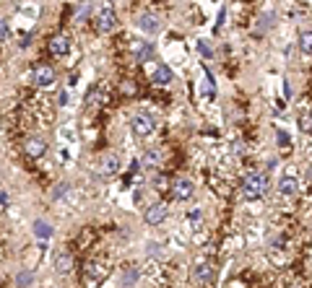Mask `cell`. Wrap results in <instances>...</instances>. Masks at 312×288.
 I'll list each match as a JSON object with an SVG mask.
<instances>
[{
  "instance_id": "cell-1",
  "label": "cell",
  "mask_w": 312,
  "mask_h": 288,
  "mask_svg": "<svg viewBox=\"0 0 312 288\" xmlns=\"http://www.w3.org/2000/svg\"><path fill=\"white\" fill-rule=\"evenodd\" d=\"M268 187H271L268 174L255 171V174L245 177V182H242V198H245V200H258V198H263V195L268 192Z\"/></svg>"
},
{
  "instance_id": "cell-2",
  "label": "cell",
  "mask_w": 312,
  "mask_h": 288,
  "mask_svg": "<svg viewBox=\"0 0 312 288\" xmlns=\"http://www.w3.org/2000/svg\"><path fill=\"white\" fill-rule=\"evenodd\" d=\"M114 29H117V13H114V8L107 3L97 16V31L99 34H112Z\"/></svg>"
},
{
  "instance_id": "cell-3",
  "label": "cell",
  "mask_w": 312,
  "mask_h": 288,
  "mask_svg": "<svg viewBox=\"0 0 312 288\" xmlns=\"http://www.w3.org/2000/svg\"><path fill=\"white\" fill-rule=\"evenodd\" d=\"M130 128H133V135H135V138H148V135L154 133L156 122L148 117V114H135V117L130 120Z\"/></svg>"
},
{
  "instance_id": "cell-4",
  "label": "cell",
  "mask_w": 312,
  "mask_h": 288,
  "mask_svg": "<svg viewBox=\"0 0 312 288\" xmlns=\"http://www.w3.org/2000/svg\"><path fill=\"white\" fill-rule=\"evenodd\" d=\"M31 83L39 86V88H50L55 83V71L50 65H37L31 71Z\"/></svg>"
},
{
  "instance_id": "cell-5",
  "label": "cell",
  "mask_w": 312,
  "mask_h": 288,
  "mask_svg": "<svg viewBox=\"0 0 312 288\" xmlns=\"http://www.w3.org/2000/svg\"><path fill=\"white\" fill-rule=\"evenodd\" d=\"M193 192H195L193 179H188V177H177L175 182H172V198H175V200H190V198H193Z\"/></svg>"
},
{
  "instance_id": "cell-6",
  "label": "cell",
  "mask_w": 312,
  "mask_h": 288,
  "mask_svg": "<svg viewBox=\"0 0 312 288\" xmlns=\"http://www.w3.org/2000/svg\"><path fill=\"white\" fill-rule=\"evenodd\" d=\"M135 24H138V29H141L143 34H151V37L161 31V18H159L156 13H143L141 18L135 21Z\"/></svg>"
},
{
  "instance_id": "cell-7",
  "label": "cell",
  "mask_w": 312,
  "mask_h": 288,
  "mask_svg": "<svg viewBox=\"0 0 312 288\" xmlns=\"http://www.w3.org/2000/svg\"><path fill=\"white\" fill-rule=\"evenodd\" d=\"M164 218H167V205L164 203H154L151 208L146 211V223L148 226H159Z\"/></svg>"
},
{
  "instance_id": "cell-8",
  "label": "cell",
  "mask_w": 312,
  "mask_h": 288,
  "mask_svg": "<svg viewBox=\"0 0 312 288\" xmlns=\"http://www.w3.org/2000/svg\"><path fill=\"white\" fill-rule=\"evenodd\" d=\"M52 262H55V270L60 275H68L73 270V257L68 255V252H57V255L52 257Z\"/></svg>"
},
{
  "instance_id": "cell-9",
  "label": "cell",
  "mask_w": 312,
  "mask_h": 288,
  "mask_svg": "<svg viewBox=\"0 0 312 288\" xmlns=\"http://www.w3.org/2000/svg\"><path fill=\"white\" fill-rule=\"evenodd\" d=\"M50 52L55 57H65L68 52H71V42H68L65 37H52L50 39Z\"/></svg>"
},
{
  "instance_id": "cell-10",
  "label": "cell",
  "mask_w": 312,
  "mask_h": 288,
  "mask_svg": "<svg viewBox=\"0 0 312 288\" xmlns=\"http://www.w3.org/2000/svg\"><path fill=\"white\" fill-rule=\"evenodd\" d=\"M279 192L284 195V198H294V195L299 192V182H297V177H284V179L279 182Z\"/></svg>"
},
{
  "instance_id": "cell-11",
  "label": "cell",
  "mask_w": 312,
  "mask_h": 288,
  "mask_svg": "<svg viewBox=\"0 0 312 288\" xmlns=\"http://www.w3.org/2000/svg\"><path fill=\"white\" fill-rule=\"evenodd\" d=\"M193 278L195 283H208L213 278V268L208 262H201V265H195V270H193Z\"/></svg>"
},
{
  "instance_id": "cell-12",
  "label": "cell",
  "mask_w": 312,
  "mask_h": 288,
  "mask_svg": "<svg viewBox=\"0 0 312 288\" xmlns=\"http://www.w3.org/2000/svg\"><path fill=\"white\" fill-rule=\"evenodd\" d=\"M133 55H135L138 63H143V60H148V57L154 55V50H151V44H148V42L135 39V42H133Z\"/></svg>"
},
{
  "instance_id": "cell-13",
  "label": "cell",
  "mask_w": 312,
  "mask_h": 288,
  "mask_svg": "<svg viewBox=\"0 0 312 288\" xmlns=\"http://www.w3.org/2000/svg\"><path fill=\"white\" fill-rule=\"evenodd\" d=\"M44 151H47V145H44L42 138H29V141H26V153L31 158H39Z\"/></svg>"
},
{
  "instance_id": "cell-14",
  "label": "cell",
  "mask_w": 312,
  "mask_h": 288,
  "mask_svg": "<svg viewBox=\"0 0 312 288\" xmlns=\"http://www.w3.org/2000/svg\"><path fill=\"white\" fill-rule=\"evenodd\" d=\"M151 80H154V83H159V86L172 83V71H169V65H156V71H154Z\"/></svg>"
},
{
  "instance_id": "cell-15",
  "label": "cell",
  "mask_w": 312,
  "mask_h": 288,
  "mask_svg": "<svg viewBox=\"0 0 312 288\" xmlns=\"http://www.w3.org/2000/svg\"><path fill=\"white\" fill-rule=\"evenodd\" d=\"M161 164V153L156 151V148H148V151L143 153V158H141V166H146V169H156Z\"/></svg>"
},
{
  "instance_id": "cell-16",
  "label": "cell",
  "mask_w": 312,
  "mask_h": 288,
  "mask_svg": "<svg viewBox=\"0 0 312 288\" xmlns=\"http://www.w3.org/2000/svg\"><path fill=\"white\" fill-rule=\"evenodd\" d=\"M120 169V158H117V153H107L102 158V171L104 174H114V171Z\"/></svg>"
},
{
  "instance_id": "cell-17",
  "label": "cell",
  "mask_w": 312,
  "mask_h": 288,
  "mask_svg": "<svg viewBox=\"0 0 312 288\" xmlns=\"http://www.w3.org/2000/svg\"><path fill=\"white\" fill-rule=\"evenodd\" d=\"M34 234H37L39 239H50V236L55 234V228H52L47 221H42V218H37V221H34Z\"/></svg>"
},
{
  "instance_id": "cell-18",
  "label": "cell",
  "mask_w": 312,
  "mask_h": 288,
  "mask_svg": "<svg viewBox=\"0 0 312 288\" xmlns=\"http://www.w3.org/2000/svg\"><path fill=\"white\" fill-rule=\"evenodd\" d=\"M299 50H302L305 55H312V31L299 34Z\"/></svg>"
},
{
  "instance_id": "cell-19",
  "label": "cell",
  "mask_w": 312,
  "mask_h": 288,
  "mask_svg": "<svg viewBox=\"0 0 312 288\" xmlns=\"http://www.w3.org/2000/svg\"><path fill=\"white\" fill-rule=\"evenodd\" d=\"M135 281H138V270H133V268H130V270H125V275H122V283H125V286H133Z\"/></svg>"
},
{
  "instance_id": "cell-20",
  "label": "cell",
  "mask_w": 312,
  "mask_h": 288,
  "mask_svg": "<svg viewBox=\"0 0 312 288\" xmlns=\"http://www.w3.org/2000/svg\"><path fill=\"white\" fill-rule=\"evenodd\" d=\"M8 34H10V26H8V21L5 18H0V44H3L8 39Z\"/></svg>"
},
{
  "instance_id": "cell-21",
  "label": "cell",
  "mask_w": 312,
  "mask_h": 288,
  "mask_svg": "<svg viewBox=\"0 0 312 288\" xmlns=\"http://www.w3.org/2000/svg\"><path fill=\"white\" fill-rule=\"evenodd\" d=\"M273 18H276L273 13H265V16L260 18V21H263V24H260V31H265V29H271V26H273Z\"/></svg>"
},
{
  "instance_id": "cell-22",
  "label": "cell",
  "mask_w": 312,
  "mask_h": 288,
  "mask_svg": "<svg viewBox=\"0 0 312 288\" xmlns=\"http://www.w3.org/2000/svg\"><path fill=\"white\" fill-rule=\"evenodd\" d=\"M68 187H71V184H68V182H60V184H57V187H55L52 198H60V195H65V192H68Z\"/></svg>"
},
{
  "instance_id": "cell-23",
  "label": "cell",
  "mask_w": 312,
  "mask_h": 288,
  "mask_svg": "<svg viewBox=\"0 0 312 288\" xmlns=\"http://www.w3.org/2000/svg\"><path fill=\"white\" fill-rule=\"evenodd\" d=\"M198 52H201L203 57H211V47H208L206 42H198Z\"/></svg>"
},
{
  "instance_id": "cell-24",
  "label": "cell",
  "mask_w": 312,
  "mask_h": 288,
  "mask_svg": "<svg viewBox=\"0 0 312 288\" xmlns=\"http://www.w3.org/2000/svg\"><path fill=\"white\" fill-rule=\"evenodd\" d=\"M190 221H193V223H201V221H203V213H201V211H190Z\"/></svg>"
},
{
  "instance_id": "cell-25",
  "label": "cell",
  "mask_w": 312,
  "mask_h": 288,
  "mask_svg": "<svg viewBox=\"0 0 312 288\" xmlns=\"http://www.w3.org/2000/svg\"><path fill=\"white\" fill-rule=\"evenodd\" d=\"M26 283H31V275L29 273H21L18 275V286H26Z\"/></svg>"
},
{
  "instance_id": "cell-26",
  "label": "cell",
  "mask_w": 312,
  "mask_h": 288,
  "mask_svg": "<svg viewBox=\"0 0 312 288\" xmlns=\"http://www.w3.org/2000/svg\"><path fill=\"white\" fill-rule=\"evenodd\" d=\"M279 143H284V145L289 143V135H286V133H279Z\"/></svg>"
}]
</instances>
